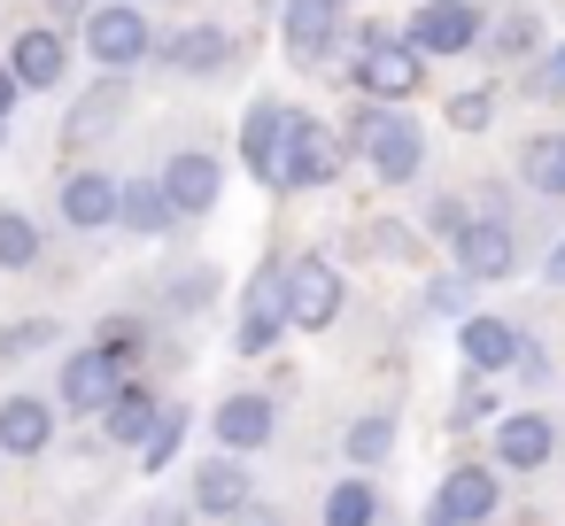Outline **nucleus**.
Listing matches in <instances>:
<instances>
[{"instance_id": "10", "label": "nucleus", "mask_w": 565, "mask_h": 526, "mask_svg": "<svg viewBox=\"0 0 565 526\" xmlns=\"http://www.w3.org/2000/svg\"><path fill=\"white\" fill-rule=\"evenodd\" d=\"M495 503H503V487H495V472H480V464H457V472L434 487V511H441L449 526H480V518H495Z\"/></svg>"}, {"instance_id": "6", "label": "nucleus", "mask_w": 565, "mask_h": 526, "mask_svg": "<svg viewBox=\"0 0 565 526\" xmlns=\"http://www.w3.org/2000/svg\"><path fill=\"white\" fill-rule=\"evenodd\" d=\"M403 40L418 55H465V47H480V9H472V0H426Z\"/></svg>"}, {"instance_id": "37", "label": "nucleus", "mask_w": 565, "mask_h": 526, "mask_svg": "<svg viewBox=\"0 0 565 526\" xmlns=\"http://www.w3.org/2000/svg\"><path fill=\"white\" fill-rule=\"evenodd\" d=\"M233 526H279V511H256V503H241V511H233Z\"/></svg>"}, {"instance_id": "34", "label": "nucleus", "mask_w": 565, "mask_h": 526, "mask_svg": "<svg viewBox=\"0 0 565 526\" xmlns=\"http://www.w3.org/2000/svg\"><path fill=\"white\" fill-rule=\"evenodd\" d=\"M426 302H434L441 318H465V302H472V279H441V287H434Z\"/></svg>"}, {"instance_id": "25", "label": "nucleus", "mask_w": 565, "mask_h": 526, "mask_svg": "<svg viewBox=\"0 0 565 526\" xmlns=\"http://www.w3.org/2000/svg\"><path fill=\"white\" fill-rule=\"evenodd\" d=\"M387 457H395V418H387V410H364V418L349 426V464L372 472V464H387Z\"/></svg>"}, {"instance_id": "5", "label": "nucleus", "mask_w": 565, "mask_h": 526, "mask_svg": "<svg viewBox=\"0 0 565 526\" xmlns=\"http://www.w3.org/2000/svg\"><path fill=\"white\" fill-rule=\"evenodd\" d=\"M156 186H163L171 217H210V210H217V194H225V171H217V155H210V148H186V155H171V171H163Z\"/></svg>"}, {"instance_id": "27", "label": "nucleus", "mask_w": 565, "mask_h": 526, "mask_svg": "<svg viewBox=\"0 0 565 526\" xmlns=\"http://www.w3.org/2000/svg\"><path fill=\"white\" fill-rule=\"evenodd\" d=\"M40 264V225L24 210H0V271H24Z\"/></svg>"}, {"instance_id": "41", "label": "nucleus", "mask_w": 565, "mask_h": 526, "mask_svg": "<svg viewBox=\"0 0 565 526\" xmlns=\"http://www.w3.org/2000/svg\"><path fill=\"white\" fill-rule=\"evenodd\" d=\"M426 526H449V518H441V511H426Z\"/></svg>"}, {"instance_id": "3", "label": "nucleus", "mask_w": 565, "mask_h": 526, "mask_svg": "<svg viewBox=\"0 0 565 526\" xmlns=\"http://www.w3.org/2000/svg\"><path fill=\"white\" fill-rule=\"evenodd\" d=\"M418 78H426V55H418L411 40H387V32L364 40V55H356V86H364L372 101H411Z\"/></svg>"}, {"instance_id": "26", "label": "nucleus", "mask_w": 565, "mask_h": 526, "mask_svg": "<svg viewBox=\"0 0 565 526\" xmlns=\"http://www.w3.org/2000/svg\"><path fill=\"white\" fill-rule=\"evenodd\" d=\"M171 63H179V71H225V63H233V47H225V32L194 24V32H179V40H171Z\"/></svg>"}, {"instance_id": "33", "label": "nucleus", "mask_w": 565, "mask_h": 526, "mask_svg": "<svg viewBox=\"0 0 565 526\" xmlns=\"http://www.w3.org/2000/svg\"><path fill=\"white\" fill-rule=\"evenodd\" d=\"M488 117H495V94H480V86L449 101V125H457V132H488Z\"/></svg>"}, {"instance_id": "35", "label": "nucleus", "mask_w": 565, "mask_h": 526, "mask_svg": "<svg viewBox=\"0 0 565 526\" xmlns=\"http://www.w3.org/2000/svg\"><path fill=\"white\" fill-rule=\"evenodd\" d=\"M210 287H217L210 271H186V279L171 287V302H179V310H194V302H210Z\"/></svg>"}, {"instance_id": "21", "label": "nucleus", "mask_w": 565, "mask_h": 526, "mask_svg": "<svg viewBox=\"0 0 565 526\" xmlns=\"http://www.w3.org/2000/svg\"><path fill=\"white\" fill-rule=\"evenodd\" d=\"M117 117H125V86H117V78H102V86L86 94V109H71L63 140H71V148H86V140H102V132H109Z\"/></svg>"}, {"instance_id": "39", "label": "nucleus", "mask_w": 565, "mask_h": 526, "mask_svg": "<svg viewBox=\"0 0 565 526\" xmlns=\"http://www.w3.org/2000/svg\"><path fill=\"white\" fill-rule=\"evenodd\" d=\"M550 287H565V240L550 248Z\"/></svg>"}, {"instance_id": "16", "label": "nucleus", "mask_w": 565, "mask_h": 526, "mask_svg": "<svg viewBox=\"0 0 565 526\" xmlns=\"http://www.w3.org/2000/svg\"><path fill=\"white\" fill-rule=\"evenodd\" d=\"M47 433H55V418H47L40 395H9V402H0V449H9V457H40Z\"/></svg>"}, {"instance_id": "11", "label": "nucleus", "mask_w": 565, "mask_h": 526, "mask_svg": "<svg viewBox=\"0 0 565 526\" xmlns=\"http://www.w3.org/2000/svg\"><path fill=\"white\" fill-rule=\"evenodd\" d=\"M55 387H63V402H71V410H102V402L125 387V372H117V364H109V348L94 341V348L63 356V379H55Z\"/></svg>"}, {"instance_id": "20", "label": "nucleus", "mask_w": 565, "mask_h": 526, "mask_svg": "<svg viewBox=\"0 0 565 526\" xmlns=\"http://www.w3.org/2000/svg\"><path fill=\"white\" fill-rule=\"evenodd\" d=\"M102 410H109V441H117V449H140V441H148V426H156V410H163V402H156V395H148V387H117V395H109V402H102Z\"/></svg>"}, {"instance_id": "2", "label": "nucleus", "mask_w": 565, "mask_h": 526, "mask_svg": "<svg viewBox=\"0 0 565 526\" xmlns=\"http://www.w3.org/2000/svg\"><path fill=\"white\" fill-rule=\"evenodd\" d=\"M356 148H364V163L387 179V186H403V179H418V125L403 117V109H364V125H356Z\"/></svg>"}, {"instance_id": "24", "label": "nucleus", "mask_w": 565, "mask_h": 526, "mask_svg": "<svg viewBox=\"0 0 565 526\" xmlns=\"http://www.w3.org/2000/svg\"><path fill=\"white\" fill-rule=\"evenodd\" d=\"M333 9H341V0H287V40H295L302 63L333 40Z\"/></svg>"}, {"instance_id": "17", "label": "nucleus", "mask_w": 565, "mask_h": 526, "mask_svg": "<svg viewBox=\"0 0 565 526\" xmlns=\"http://www.w3.org/2000/svg\"><path fill=\"white\" fill-rule=\"evenodd\" d=\"M63 217H71L78 233H94V225H117V186H109L102 171H78V179H63Z\"/></svg>"}, {"instance_id": "13", "label": "nucleus", "mask_w": 565, "mask_h": 526, "mask_svg": "<svg viewBox=\"0 0 565 526\" xmlns=\"http://www.w3.org/2000/svg\"><path fill=\"white\" fill-rule=\"evenodd\" d=\"M495 457H503L511 472H542V464L557 457V433H550V418H534V410H511V418L495 426Z\"/></svg>"}, {"instance_id": "9", "label": "nucleus", "mask_w": 565, "mask_h": 526, "mask_svg": "<svg viewBox=\"0 0 565 526\" xmlns=\"http://www.w3.org/2000/svg\"><path fill=\"white\" fill-rule=\"evenodd\" d=\"M333 171H341V140H333L326 125L295 117V125H287V163H279V186H326Z\"/></svg>"}, {"instance_id": "22", "label": "nucleus", "mask_w": 565, "mask_h": 526, "mask_svg": "<svg viewBox=\"0 0 565 526\" xmlns=\"http://www.w3.org/2000/svg\"><path fill=\"white\" fill-rule=\"evenodd\" d=\"M519 179H526L534 194H550V202H565V140H557V132H542V140H526V155H519Z\"/></svg>"}, {"instance_id": "40", "label": "nucleus", "mask_w": 565, "mask_h": 526, "mask_svg": "<svg viewBox=\"0 0 565 526\" xmlns=\"http://www.w3.org/2000/svg\"><path fill=\"white\" fill-rule=\"evenodd\" d=\"M47 9H55V17H86V0H47Z\"/></svg>"}, {"instance_id": "8", "label": "nucleus", "mask_w": 565, "mask_h": 526, "mask_svg": "<svg viewBox=\"0 0 565 526\" xmlns=\"http://www.w3.org/2000/svg\"><path fill=\"white\" fill-rule=\"evenodd\" d=\"M287 125H295V109H287V101H256V109H248V125H241V163H248L264 186H279V163H287Z\"/></svg>"}, {"instance_id": "4", "label": "nucleus", "mask_w": 565, "mask_h": 526, "mask_svg": "<svg viewBox=\"0 0 565 526\" xmlns=\"http://www.w3.org/2000/svg\"><path fill=\"white\" fill-rule=\"evenodd\" d=\"M148 47H156V32H148L140 9H94V17H86V55H94L102 71H132Z\"/></svg>"}, {"instance_id": "28", "label": "nucleus", "mask_w": 565, "mask_h": 526, "mask_svg": "<svg viewBox=\"0 0 565 526\" xmlns=\"http://www.w3.org/2000/svg\"><path fill=\"white\" fill-rule=\"evenodd\" d=\"M179 441H186V410H156V426H148V441H140V472H163L171 457H179Z\"/></svg>"}, {"instance_id": "14", "label": "nucleus", "mask_w": 565, "mask_h": 526, "mask_svg": "<svg viewBox=\"0 0 565 526\" xmlns=\"http://www.w3.org/2000/svg\"><path fill=\"white\" fill-rule=\"evenodd\" d=\"M279 333H287V310H279V271H256V287H248V318H241V356H264Z\"/></svg>"}, {"instance_id": "38", "label": "nucleus", "mask_w": 565, "mask_h": 526, "mask_svg": "<svg viewBox=\"0 0 565 526\" xmlns=\"http://www.w3.org/2000/svg\"><path fill=\"white\" fill-rule=\"evenodd\" d=\"M17 94H24V86L9 78V63H0V117H9V109H17Z\"/></svg>"}, {"instance_id": "12", "label": "nucleus", "mask_w": 565, "mask_h": 526, "mask_svg": "<svg viewBox=\"0 0 565 526\" xmlns=\"http://www.w3.org/2000/svg\"><path fill=\"white\" fill-rule=\"evenodd\" d=\"M241 503H256V480H248V464L225 449V457H210V464L194 472V511H202V518H233Z\"/></svg>"}, {"instance_id": "30", "label": "nucleus", "mask_w": 565, "mask_h": 526, "mask_svg": "<svg viewBox=\"0 0 565 526\" xmlns=\"http://www.w3.org/2000/svg\"><path fill=\"white\" fill-rule=\"evenodd\" d=\"M488 47H495L503 63H511V55H534V47H542V24H534V9H511V17L495 24V40H488Z\"/></svg>"}, {"instance_id": "1", "label": "nucleus", "mask_w": 565, "mask_h": 526, "mask_svg": "<svg viewBox=\"0 0 565 526\" xmlns=\"http://www.w3.org/2000/svg\"><path fill=\"white\" fill-rule=\"evenodd\" d=\"M279 310H287V325L326 333V325L341 318V271H333L326 256H302L295 271H279Z\"/></svg>"}, {"instance_id": "36", "label": "nucleus", "mask_w": 565, "mask_h": 526, "mask_svg": "<svg viewBox=\"0 0 565 526\" xmlns=\"http://www.w3.org/2000/svg\"><path fill=\"white\" fill-rule=\"evenodd\" d=\"M542 94H565V47H557V55L542 63Z\"/></svg>"}, {"instance_id": "19", "label": "nucleus", "mask_w": 565, "mask_h": 526, "mask_svg": "<svg viewBox=\"0 0 565 526\" xmlns=\"http://www.w3.org/2000/svg\"><path fill=\"white\" fill-rule=\"evenodd\" d=\"M9 78H17V86H55V78H63V40H55V32H17Z\"/></svg>"}, {"instance_id": "7", "label": "nucleus", "mask_w": 565, "mask_h": 526, "mask_svg": "<svg viewBox=\"0 0 565 526\" xmlns=\"http://www.w3.org/2000/svg\"><path fill=\"white\" fill-rule=\"evenodd\" d=\"M449 240H457L465 279H511V264H519V240H511V225H503V217H465Z\"/></svg>"}, {"instance_id": "23", "label": "nucleus", "mask_w": 565, "mask_h": 526, "mask_svg": "<svg viewBox=\"0 0 565 526\" xmlns=\"http://www.w3.org/2000/svg\"><path fill=\"white\" fill-rule=\"evenodd\" d=\"M117 217H125L132 233H171V202H163V186H156V179L117 186Z\"/></svg>"}, {"instance_id": "32", "label": "nucleus", "mask_w": 565, "mask_h": 526, "mask_svg": "<svg viewBox=\"0 0 565 526\" xmlns=\"http://www.w3.org/2000/svg\"><path fill=\"white\" fill-rule=\"evenodd\" d=\"M55 341V325L47 318H24V325H0V356H32V348H47Z\"/></svg>"}, {"instance_id": "18", "label": "nucleus", "mask_w": 565, "mask_h": 526, "mask_svg": "<svg viewBox=\"0 0 565 526\" xmlns=\"http://www.w3.org/2000/svg\"><path fill=\"white\" fill-rule=\"evenodd\" d=\"M457 348H465L472 372H503V364L519 356V333H511L503 318H465V325H457Z\"/></svg>"}, {"instance_id": "15", "label": "nucleus", "mask_w": 565, "mask_h": 526, "mask_svg": "<svg viewBox=\"0 0 565 526\" xmlns=\"http://www.w3.org/2000/svg\"><path fill=\"white\" fill-rule=\"evenodd\" d=\"M271 426H279V418H271L264 395H225V402H217V441H225L233 457H241V449H264Z\"/></svg>"}, {"instance_id": "31", "label": "nucleus", "mask_w": 565, "mask_h": 526, "mask_svg": "<svg viewBox=\"0 0 565 526\" xmlns=\"http://www.w3.org/2000/svg\"><path fill=\"white\" fill-rule=\"evenodd\" d=\"M495 410V395H488V372H472L465 387H457V402H449V426H480Z\"/></svg>"}, {"instance_id": "29", "label": "nucleus", "mask_w": 565, "mask_h": 526, "mask_svg": "<svg viewBox=\"0 0 565 526\" xmlns=\"http://www.w3.org/2000/svg\"><path fill=\"white\" fill-rule=\"evenodd\" d=\"M372 518H380L372 480H341V487L326 495V526H372Z\"/></svg>"}]
</instances>
